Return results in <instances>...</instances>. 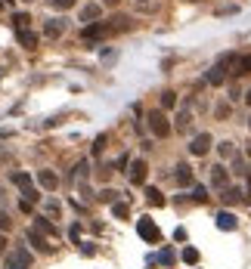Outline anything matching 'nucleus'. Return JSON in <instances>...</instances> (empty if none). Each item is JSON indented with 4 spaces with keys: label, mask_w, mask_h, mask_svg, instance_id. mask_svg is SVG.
<instances>
[{
    "label": "nucleus",
    "mask_w": 251,
    "mask_h": 269,
    "mask_svg": "<svg viewBox=\"0 0 251 269\" xmlns=\"http://www.w3.org/2000/svg\"><path fill=\"white\" fill-rule=\"evenodd\" d=\"M13 183H16L19 189H22V195H25V201H38V198H41L38 192H34V180L28 177V173H22V170H19V173H13Z\"/></svg>",
    "instance_id": "nucleus-4"
},
{
    "label": "nucleus",
    "mask_w": 251,
    "mask_h": 269,
    "mask_svg": "<svg viewBox=\"0 0 251 269\" xmlns=\"http://www.w3.org/2000/svg\"><path fill=\"white\" fill-rule=\"evenodd\" d=\"M149 130L158 136V139H165L167 133H170V121H167V115L165 112H149Z\"/></svg>",
    "instance_id": "nucleus-3"
},
{
    "label": "nucleus",
    "mask_w": 251,
    "mask_h": 269,
    "mask_svg": "<svg viewBox=\"0 0 251 269\" xmlns=\"http://www.w3.org/2000/svg\"><path fill=\"white\" fill-rule=\"evenodd\" d=\"M127 170H130V183H133V186H143L146 177H149V167H146V161H143V158H136Z\"/></svg>",
    "instance_id": "nucleus-7"
},
{
    "label": "nucleus",
    "mask_w": 251,
    "mask_h": 269,
    "mask_svg": "<svg viewBox=\"0 0 251 269\" xmlns=\"http://www.w3.org/2000/svg\"><path fill=\"white\" fill-rule=\"evenodd\" d=\"M223 80H226V68H223V65H214L211 72H208V84H211V87H220Z\"/></svg>",
    "instance_id": "nucleus-17"
},
{
    "label": "nucleus",
    "mask_w": 251,
    "mask_h": 269,
    "mask_svg": "<svg viewBox=\"0 0 251 269\" xmlns=\"http://www.w3.org/2000/svg\"><path fill=\"white\" fill-rule=\"evenodd\" d=\"M28 241L34 244V251H41V254H50V251H53V244H47V235H41L34 226L28 229Z\"/></svg>",
    "instance_id": "nucleus-8"
},
{
    "label": "nucleus",
    "mask_w": 251,
    "mask_h": 269,
    "mask_svg": "<svg viewBox=\"0 0 251 269\" xmlns=\"http://www.w3.org/2000/svg\"><path fill=\"white\" fill-rule=\"evenodd\" d=\"M3 254H6V235L0 232V257H3Z\"/></svg>",
    "instance_id": "nucleus-36"
},
{
    "label": "nucleus",
    "mask_w": 251,
    "mask_h": 269,
    "mask_svg": "<svg viewBox=\"0 0 251 269\" xmlns=\"http://www.w3.org/2000/svg\"><path fill=\"white\" fill-rule=\"evenodd\" d=\"M3 3H13V0H3Z\"/></svg>",
    "instance_id": "nucleus-42"
},
{
    "label": "nucleus",
    "mask_w": 251,
    "mask_h": 269,
    "mask_svg": "<svg viewBox=\"0 0 251 269\" xmlns=\"http://www.w3.org/2000/svg\"><path fill=\"white\" fill-rule=\"evenodd\" d=\"M183 260H186L189 266H196V263H199V251H196V248H183Z\"/></svg>",
    "instance_id": "nucleus-28"
},
{
    "label": "nucleus",
    "mask_w": 251,
    "mask_h": 269,
    "mask_svg": "<svg viewBox=\"0 0 251 269\" xmlns=\"http://www.w3.org/2000/svg\"><path fill=\"white\" fill-rule=\"evenodd\" d=\"M248 127H251V121H248Z\"/></svg>",
    "instance_id": "nucleus-44"
},
{
    "label": "nucleus",
    "mask_w": 251,
    "mask_h": 269,
    "mask_svg": "<svg viewBox=\"0 0 251 269\" xmlns=\"http://www.w3.org/2000/svg\"><path fill=\"white\" fill-rule=\"evenodd\" d=\"M245 198H251V183H248V195H245Z\"/></svg>",
    "instance_id": "nucleus-40"
},
{
    "label": "nucleus",
    "mask_w": 251,
    "mask_h": 269,
    "mask_svg": "<svg viewBox=\"0 0 251 269\" xmlns=\"http://www.w3.org/2000/svg\"><path fill=\"white\" fill-rule=\"evenodd\" d=\"M31 266V254L25 248H16V251H9L6 257V269H28Z\"/></svg>",
    "instance_id": "nucleus-5"
},
{
    "label": "nucleus",
    "mask_w": 251,
    "mask_h": 269,
    "mask_svg": "<svg viewBox=\"0 0 251 269\" xmlns=\"http://www.w3.org/2000/svg\"><path fill=\"white\" fill-rule=\"evenodd\" d=\"M217 152H220V155H223V158H233V155H236V149H233V143H220V146H217Z\"/></svg>",
    "instance_id": "nucleus-29"
},
{
    "label": "nucleus",
    "mask_w": 251,
    "mask_h": 269,
    "mask_svg": "<svg viewBox=\"0 0 251 269\" xmlns=\"http://www.w3.org/2000/svg\"><path fill=\"white\" fill-rule=\"evenodd\" d=\"M0 9H3V0H0Z\"/></svg>",
    "instance_id": "nucleus-41"
},
{
    "label": "nucleus",
    "mask_w": 251,
    "mask_h": 269,
    "mask_svg": "<svg viewBox=\"0 0 251 269\" xmlns=\"http://www.w3.org/2000/svg\"><path fill=\"white\" fill-rule=\"evenodd\" d=\"M9 223H13V220H9V214H0V232H6Z\"/></svg>",
    "instance_id": "nucleus-33"
},
{
    "label": "nucleus",
    "mask_w": 251,
    "mask_h": 269,
    "mask_svg": "<svg viewBox=\"0 0 251 269\" xmlns=\"http://www.w3.org/2000/svg\"><path fill=\"white\" fill-rule=\"evenodd\" d=\"M38 183H41L47 192H56V189H59V177H56L53 170H38Z\"/></svg>",
    "instance_id": "nucleus-10"
},
{
    "label": "nucleus",
    "mask_w": 251,
    "mask_h": 269,
    "mask_svg": "<svg viewBox=\"0 0 251 269\" xmlns=\"http://www.w3.org/2000/svg\"><path fill=\"white\" fill-rule=\"evenodd\" d=\"M189 121H192V115H189V112H180V118H177V130H180V133H186V130H189Z\"/></svg>",
    "instance_id": "nucleus-25"
},
{
    "label": "nucleus",
    "mask_w": 251,
    "mask_h": 269,
    "mask_svg": "<svg viewBox=\"0 0 251 269\" xmlns=\"http://www.w3.org/2000/svg\"><path fill=\"white\" fill-rule=\"evenodd\" d=\"M226 180H230V170H226L223 164H214L211 167V183L217 186V189H226Z\"/></svg>",
    "instance_id": "nucleus-11"
},
{
    "label": "nucleus",
    "mask_w": 251,
    "mask_h": 269,
    "mask_svg": "<svg viewBox=\"0 0 251 269\" xmlns=\"http://www.w3.org/2000/svg\"><path fill=\"white\" fill-rule=\"evenodd\" d=\"M146 201H149L152 207H165V195L158 192V189H152V186H149V189H146Z\"/></svg>",
    "instance_id": "nucleus-20"
},
{
    "label": "nucleus",
    "mask_w": 251,
    "mask_h": 269,
    "mask_svg": "<svg viewBox=\"0 0 251 269\" xmlns=\"http://www.w3.org/2000/svg\"><path fill=\"white\" fill-rule=\"evenodd\" d=\"M102 38H109V25H106V22H90V25H84V31H81V40L87 46L99 43Z\"/></svg>",
    "instance_id": "nucleus-1"
},
{
    "label": "nucleus",
    "mask_w": 251,
    "mask_h": 269,
    "mask_svg": "<svg viewBox=\"0 0 251 269\" xmlns=\"http://www.w3.org/2000/svg\"><path fill=\"white\" fill-rule=\"evenodd\" d=\"M192 3H199V0H192Z\"/></svg>",
    "instance_id": "nucleus-43"
},
{
    "label": "nucleus",
    "mask_w": 251,
    "mask_h": 269,
    "mask_svg": "<svg viewBox=\"0 0 251 269\" xmlns=\"http://www.w3.org/2000/svg\"><path fill=\"white\" fill-rule=\"evenodd\" d=\"M102 146H106V136H96V143H93V155H99Z\"/></svg>",
    "instance_id": "nucleus-34"
},
{
    "label": "nucleus",
    "mask_w": 251,
    "mask_h": 269,
    "mask_svg": "<svg viewBox=\"0 0 251 269\" xmlns=\"http://www.w3.org/2000/svg\"><path fill=\"white\" fill-rule=\"evenodd\" d=\"M174 105H177V93L174 90H165L162 93V109H174Z\"/></svg>",
    "instance_id": "nucleus-23"
},
{
    "label": "nucleus",
    "mask_w": 251,
    "mask_h": 269,
    "mask_svg": "<svg viewBox=\"0 0 251 269\" xmlns=\"http://www.w3.org/2000/svg\"><path fill=\"white\" fill-rule=\"evenodd\" d=\"M158 260H162L165 266H170V263H174V251H170V248H165L162 254H158Z\"/></svg>",
    "instance_id": "nucleus-30"
},
{
    "label": "nucleus",
    "mask_w": 251,
    "mask_h": 269,
    "mask_svg": "<svg viewBox=\"0 0 251 269\" xmlns=\"http://www.w3.org/2000/svg\"><path fill=\"white\" fill-rule=\"evenodd\" d=\"M233 75H251V53L248 56H239V62H236V72Z\"/></svg>",
    "instance_id": "nucleus-21"
},
{
    "label": "nucleus",
    "mask_w": 251,
    "mask_h": 269,
    "mask_svg": "<svg viewBox=\"0 0 251 269\" xmlns=\"http://www.w3.org/2000/svg\"><path fill=\"white\" fill-rule=\"evenodd\" d=\"M217 229H223V232L236 229V217L230 214V210H220V214H217Z\"/></svg>",
    "instance_id": "nucleus-16"
},
{
    "label": "nucleus",
    "mask_w": 251,
    "mask_h": 269,
    "mask_svg": "<svg viewBox=\"0 0 251 269\" xmlns=\"http://www.w3.org/2000/svg\"><path fill=\"white\" fill-rule=\"evenodd\" d=\"M50 3H53L56 9H72V6H75V0H50Z\"/></svg>",
    "instance_id": "nucleus-31"
},
{
    "label": "nucleus",
    "mask_w": 251,
    "mask_h": 269,
    "mask_svg": "<svg viewBox=\"0 0 251 269\" xmlns=\"http://www.w3.org/2000/svg\"><path fill=\"white\" fill-rule=\"evenodd\" d=\"M102 3H106V6H118L121 0H102Z\"/></svg>",
    "instance_id": "nucleus-37"
},
{
    "label": "nucleus",
    "mask_w": 251,
    "mask_h": 269,
    "mask_svg": "<svg viewBox=\"0 0 251 269\" xmlns=\"http://www.w3.org/2000/svg\"><path fill=\"white\" fill-rule=\"evenodd\" d=\"M106 25H109V34H124V31H130V19L118 13V16H112Z\"/></svg>",
    "instance_id": "nucleus-9"
},
{
    "label": "nucleus",
    "mask_w": 251,
    "mask_h": 269,
    "mask_svg": "<svg viewBox=\"0 0 251 269\" xmlns=\"http://www.w3.org/2000/svg\"><path fill=\"white\" fill-rule=\"evenodd\" d=\"M115 198H118L115 189H102V192H99V201H102V204H115Z\"/></svg>",
    "instance_id": "nucleus-27"
},
{
    "label": "nucleus",
    "mask_w": 251,
    "mask_h": 269,
    "mask_svg": "<svg viewBox=\"0 0 251 269\" xmlns=\"http://www.w3.org/2000/svg\"><path fill=\"white\" fill-rule=\"evenodd\" d=\"M214 115H217V118H226V115H230V105H226V102H220L217 109H214Z\"/></svg>",
    "instance_id": "nucleus-32"
},
{
    "label": "nucleus",
    "mask_w": 251,
    "mask_h": 269,
    "mask_svg": "<svg viewBox=\"0 0 251 269\" xmlns=\"http://www.w3.org/2000/svg\"><path fill=\"white\" fill-rule=\"evenodd\" d=\"M220 198H223V204H239L245 195H242V189H236V186H233V189H223V195H220Z\"/></svg>",
    "instance_id": "nucleus-19"
},
{
    "label": "nucleus",
    "mask_w": 251,
    "mask_h": 269,
    "mask_svg": "<svg viewBox=\"0 0 251 269\" xmlns=\"http://www.w3.org/2000/svg\"><path fill=\"white\" fill-rule=\"evenodd\" d=\"M72 238H75V244H81V229L78 226H72Z\"/></svg>",
    "instance_id": "nucleus-35"
},
{
    "label": "nucleus",
    "mask_w": 251,
    "mask_h": 269,
    "mask_svg": "<svg viewBox=\"0 0 251 269\" xmlns=\"http://www.w3.org/2000/svg\"><path fill=\"white\" fill-rule=\"evenodd\" d=\"M28 22H31V16H28V13H16V16H13L16 31H19V28H28Z\"/></svg>",
    "instance_id": "nucleus-26"
},
{
    "label": "nucleus",
    "mask_w": 251,
    "mask_h": 269,
    "mask_svg": "<svg viewBox=\"0 0 251 269\" xmlns=\"http://www.w3.org/2000/svg\"><path fill=\"white\" fill-rule=\"evenodd\" d=\"M136 3H140V6H149V0H136Z\"/></svg>",
    "instance_id": "nucleus-39"
},
{
    "label": "nucleus",
    "mask_w": 251,
    "mask_h": 269,
    "mask_svg": "<svg viewBox=\"0 0 251 269\" xmlns=\"http://www.w3.org/2000/svg\"><path fill=\"white\" fill-rule=\"evenodd\" d=\"M174 177H177L180 186H192V167H189V164H177V173H174Z\"/></svg>",
    "instance_id": "nucleus-18"
},
{
    "label": "nucleus",
    "mask_w": 251,
    "mask_h": 269,
    "mask_svg": "<svg viewBox=\"0 0 251 269\" xmlns=\"http://www.w3.org/2000/svg\"><path fill=\"white\" fill-rule=\"evenodd\" d=\"M214 146V139L208 136V133H199V136H192V143H189V152L196 158H202V155H208V149Z\"/></svg>",
    "instance_id": "nucleus-6"
},
{
    "label": "nucleus",
    "mask_w": 251,
    "mask_h": 269,
    "mask_svg": "<svg viewBox=\"0 0 251 269\" xmlns=\"http://www.w3.org/2000/svg\"><path fill=\"white\" fill-rule=\"evenodd\" d=\"M16 38H19V43L25 46V50H34V46H38V34H34L31 28H19Z\"/></svg>",
    "instance_id": "nucleus-13"
},
{
    "label": "nucleus",
    "mask_w": 251,
    "mask_h": 269,
    "mask_svg": "<svg viewBox=\"0 0 251 269\" xmlns=\"http://www.w3.org/2000/svg\"><path fill=\"white\" fill-rule=\"evenodd\" d=\"M112 214H115L118 220H127V217H130V207L121 204V201H115V204H112Z\"/></svg>",
    "instance_id": "nucleus-24"
},
{
    "label": "nucleus",
    "mask_w": 251,
    "mask_h": 269,
    "mask_svg": "<svg viewBox=\"0 0 251 269\" xmlns=\"http://www.w3.org/2000/svg\"><path fill=\"white\" fill-rule=\"evenodd\" d=\"M245 102H248V105H251V90H248V93H245Z\"/></svg>",
    "instance_id": "nucleus-38"
},
{
    "label": "nucleus",
    "mask_w": 251,
    "mask_h": 269,
    "mask_svg": "<svg viewBox=\"0 0 251 269\" xmlns=\"http://www.w3.org/2000/svg\"><path fill=\"white\" fill-rule=\"evenodd\" d=\"M34 229H38L41 235H59V229L50 223V217H34Z\"/></svg>",
    "instance_id": "nucleus-14"
},
{
    "label": "nucleus",
    "mask_w": 251,
    "mask_h": 269,
    "mask_svg": "<svg viewBox=\"0 0 251 269\" xmlns=\"http://www.w3.org/2000/svg\"><path fill=\"white\" fill-rule=\"evenodd\" d=\"M192 201L205 204V201H208V189H205V186H192Z\"/></svg>",
    "instance_id": "nucleus-22"
},
{
    "label": "nucleus",
    "mask_w": 251,
    "mask_h": 269,
    "mask_svg": "<svg viewBox=\"0 0 251 269\" xmlns=\"http://www.w3.org/2000/svg\"><path fill=\"white\" fill-rule=\"evenodd\" d=\"M43 34H47V38H62V34H65V22L62 19H50L47 22V25H43Z\"/></svg>",
    "instance_id": "nucleus-12"
},
{
    "label": "nucleus",
    "mask_w": 251,
    "mask_h": 269,
    "mask_svg": "<svg viewBox=\"0 0 251 269\" xmlns=\"http://www.w3.org/2000/svg\"><path fill=\"white\" fill-rule=\"evenodd\" d=\"M136 232H140V238H143V241H149V244H158V241H162V232H158L155 220H149V217L136 220Z\"/></svg>",
    "instance_id": "nucleus-2"
},
{
    "label": "nucleus",
    "mask_w": 251,
    "mask_h": 269,
    "mask_svg": "<svg viewBox=\"0 0 251 269\" xmlns=\"http://www.w3.org/2000/svg\"><path fill=\"white\" fill-rule=\"evenodd\" d=\"M99 13H102V6H99V3H87V6L81 9V22H84V25H90V22H96V19H99Z\"/></svg>",
    "instance_id": "nucleus-15"
}]
</instances>
